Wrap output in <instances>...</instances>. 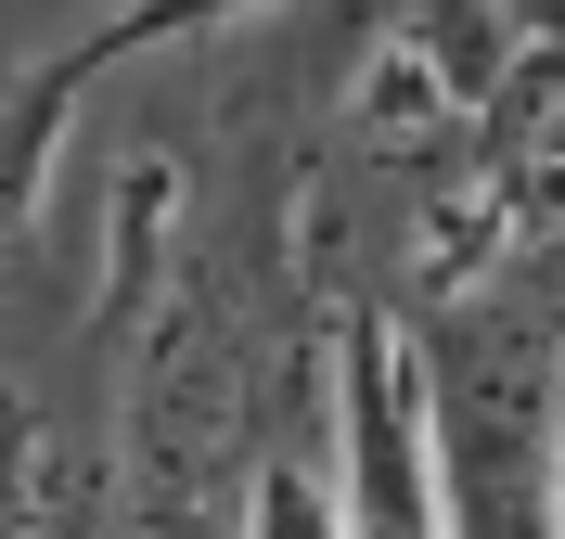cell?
<instances>
[{
  "label": "cell",
  "mask_w": 565,
  "mask_h": 539,
  "mask_svg": "<svg viewBox=\"0 0 565 539\" xmlns=\"http://www.w3.org/2000/svg\"><path fill=\"white\" fill-rule=\"evenodd\" d=\"M424 373V450L450 539H565L553 527V436H565V231L501 245L462 283L398 295Z\"/></svg>",
  "instance_id": "6da1fadb"
},
{
  "label": "cell",
  "mask_w": 565,
  "mask_h": 539,
  "mask_svg": "<svg viewBox=\"0 0 565 539\" xmlns=\"http://www.w3.org/2000/svg\"><path fill=\"white\" fill-rule=\"evenodd\" d=\"M0 539H104V450H77L0 359Z\"/></svg>",
  "instance_id": "7a4b0ae2"
},
{
  "label": "cell",
  "mask_w": 565,
  "mask_h": 539,
  "mask_svg": "<svg viewBox=\"0 0 565 539\" xmlns=\"http://www.w3.org/2000/svg\"><path fill=\"white\" fill-rule=\"evenodd\" d=\"M104 77L77 65V39H52V52H13L0 65V257L39 231V206H52V154H65L77 104H90Z\"/></svg>",
  "instance_id": "3957f363"
},
{
  "label": "cell",
  "mask_w": 565,
  "mask_h": 539,
  "mask_svg": "<svg viewBox=\"0 0 565 539\" xmlns=\"http://www.w3.org/2000/svg\"><path fill=\"white\" fill-rule=\"evenodd\" d=\"M245 13H270V0H116V13L77 26V65L116 77V65H141V52H193V39L245 26Z\"/></svg>",
  "instance_id": "277c9868"
},
{
  "label": "cell",
  "mask_w": 565,
  "mask_h": 539,
  "mask_svg": "<svg viewBox=\"0 0 565 539\" xmlns=\"http://www.w3.org/2000/svg\"><path fill=\"white\" fill-rule=\"evenodd\" d=\"M553 527H565V436H553Z\"/></svg>",
  "instance_id": "5b68a950"
}]
</instances>
